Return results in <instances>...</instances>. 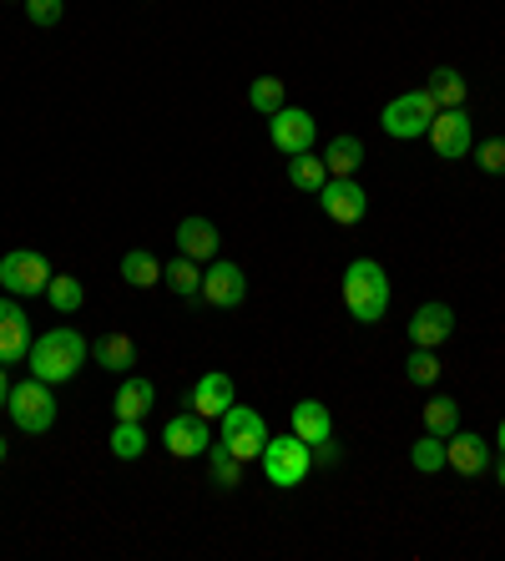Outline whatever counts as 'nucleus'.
Returning a JSON list of instances; mask_svg holds the SVG:
<instances>
[{
  "label": "nucleus",
  "instance_id": "obj_1",
  "mask_svg": "<svg viewBox=\"0 0 505 561\" xmlns=\"http://www.w3.org/2000/svg\"><path fill=\"white\" fill-rule=\"evenodd\" d=\"M87 355H91V344L76 334V329H46V334H36L30 340V355H26V370H30V380H41V384H66V380H76L81 374V365H87Z\"/></svg>",
  "mask_w": 505,
  "mask_h": 561
},
{
  "label": "nucleus",
  "instance_id": "obj_2",
  "mask_svg": "<svg viewBox=\"0 0 505 561\" xmlns=\"http://www.w3.org/2000/svg\"><path fill=\"white\" fill-rule=\"evenodd\" d=\"M344 309L354 314V324H379L390 314V273L375 258H354L344 268Z\"/></svg>",
  "mask_w": 505,
  "mask_h": 561
},
{
  "label": "nucleus",
  "instance_id": "obj_3",
  "mask_svg": "<svg viewBox=\"0 0 505 561\" xmlns=\"http://www.w3.org/2000/svg\"><path fill=\"white\" fill-rule=\"evenodd\" d=\"M258 471L268 486L278 490H293L308 481V471H314V445L299 441V435H268V445H263V456H258Z\"/></svg>",
  "mask_w": 505,
  "mask_h": 561
},
{
  "label": "nucleus",
  "instance_id": "obj_4",
  "mask_svg": "<svg viewBox=\"0 0 505 561\" xmlns=\"http://www.w3.org/2000/svg\"><path fill=\"white\" fill-rule=\"evenodd\" d=\"M434 97L425 87L415 91H400L394 102H384V112H379V127H384V137H394V142H415V137L430 132V122H434Z\"/></svg>",
  "mask_w": 505,
  "mask_h": 561
},
{
  "label": "nucleus",
  "instance_id": "obj_5",
  "mask_svg": "<svg viewBox=\"0 0 505 561\" xmlns=\"http://www.w3.org/2000/svg\"><path fill=\"white\" fill-rule=\"evenodd\" d=\"M5 410H11L15 430H26V435H46V430L56 425L61 405H56V395H51V384L21 380V384H11V399H5Z\"/></svg>",
  "mask_w": 505,
  "mask_h": 561
},
{
  "label": "nucleus",
  "instance_id": "obj_6",
  "mask_svg": "<svg viewBox=\"0 0 505 561\" xmlns=\"http://www.w3.org/2000/svg\"><path fill=\"white\" fill-rule=\"evenodd\" d=\"M217 441L228 445L238 460H258L263 445H268V420H263L258 410H248V405L232 399L228 410L217 415Z\"/></svg>",
  "mask_w": 505,
  "mask_h": 561
},
{
  "label": "nucleus",
  "instance_id": "obj_7",
  "mask_svg": "<svg viewBox=\"0 0 505 561\" xmlns=\"http://www.w3.org/2000/svg\"><path fill=\"white\" fill-rule=\"evenodd\" d=\"M46 283H51V264H46V253L11 248L5 258H0V289H5L11 298L46 294Z\"/></svg>",
  "mask_w": 505,
  "mask_h": 561
},
{
  "label": "nucleus",
  "instance_id": "obj_8",
  "mask_svg": "<svg viewBox=\"0 0 505 561\" xmlns=\"http://www.w3.org/2000/svg\"><path fill=\"white\" fill-rule=\"evenodd\" d=\"M430 148L440 163H460V157H470L476 152V127H470V117H465V106H445V112H434L430 122Z\"/></svg>",
  "mask_w": 505,
  "mask_h": 561
},
{
  "label": "nucleus",
  "instance_id": "obj_9",
  "mask_svg": "<svg viewBox=\"0 0 505 561\" xmlns=\"http://www.w3.org/2000/svg\"><path fill=\"white\" fill-rule=\"evenodd\" d=\"M318 207L324 218L339 222V228H354V222L369 213V192L359 188V178H329L318 188Z\"/></svg>",
  "mask_w": 505,
  "mask_h": 561
},
{
  "label": "nucleus",
  "instance_id": "obj_10",
  "mask_svg": "<svg viewBox=\"0 0 505 561\" xmlns=\"http://www.w3.org/2000/svg\"><path fill=\"white\" fill-rule=\"evenodd\" d=\"M202 304H213V309H238L248 298V273L228 258H213V264H202Z\"/></svg>",
  "mask_w": 505,
  "mask_h": 561
},
{
  "label": "nucleus",
  "instance_id": "obj_11",
  "mask_svg": "<svg viewBox=\"0 0 505 561\" xmlns=\"http://www.w3.org/2000/svg\"><path fill=\"white\" fill-rule=\"evenodd\" d=\"M162 445H167V456H177V460L207 456V445H213V425H207V415H198V410L173 415V420L162 425Z\"/></svg>",
  "mask_w": 505,
  "mask_h": 561
},
{
  "label": "nucleus",
  "instance_id": "obj_12",
  "mask_svg": "<svg viewBox=\"0 0 505 561\" xmlns=\"http://www.w3.org/2000/svg\"><path fill=\"white\" fill-rule=\"evenodd\" d=\"M268 137H274V148L283 152V157H293V152H314L318 122H314V112H303V106H278L274 117H268Z\"/></svg>",
  "mask_w": 505,
  "mask_h": 561
},
{
  "label": "nucleus",
  "instance_id": "obj_13",
  "mask_svg": "<svg viewBox=\"0 0 505 561\" xmlns=\"http://www.w3.org/2000/svg\"><path fill=\"white\" fill-rule=\"evenodd\" d=\"M30 314L21 309V298H0V365H26L30 355Z\"/></svg>",
  "mask_w": 505,
  "mask_h": 561
},
{
  "label": "nucleus",
  "instance_id": "obj_14",
  "mask_svg": "<svg viewBox=\"0 0 505 561\" xmlns=\"http://www.w3.org/2000/svg\"><path fill=\"white\" fill-rule=\"evenodd\" d=\"M491 460H495V445L485 441V435H476V430H455L445 441V466L455 475H470V481H476V475L491 471Z\"/></svg>",
  "mask_w": 505,
  "mask_h": 561
},
{
  "label": "nucleus",
  "instance_id": "obj_15",
  "mask_svg": "<svg viewBox=\"0 0 505 561\" xmlns=\"http://www.w3.org/2000/svg\"><path fill=\"white\" fill-rule=\"evenodd\" d=\"M450 334H455V309L440 304V298L419 304L415 319H409V344H415V349H440Z\"/></svg>",
  "mask_w": 505,
  "mask_h": 561
},
{
  "label": "nucleus",
  "instance_id": "obj_16",
  "mask_svg": "<svg viewBox=\"0 0 505 561\" xmlns=\"http://www.w3.org/2000/svg\"><path fill=\"white\" fill-rule=\"evenodd\" d=\"M177 253H188L192 264H213L217 248H223V233H217L213 218H202V213H192V218L177 222Z\"/></svg>",
  "mask_w": 505,
  "mask_h": 561
},
{
  "label": "nucleus",
  "instance_id": "obj_17",
  "mask_svg": "<svg viewBox=\"0 0 505 561\" xmlns=\"http://www.w3.org/2000/svg\"><path fill=\"white\" fill-rule=\"evenodd\" d=\"M232 399H238V390H232V374H223V370H207L198 384H192V395H188V405L198 415H207V420H217V415L228 410Z\"/></svg>",
  "mask_w": 505,
  "mask_h": 561
},
{
  "label": "nucleus",
  "instance_id": "obj_18",
  "mask_svg": "<svg viewBox=\"0 0 505 561\" xmlns=\"http://www.w3.org/2000/svg\"><path fill=\"white\" fill-rule=\"evenodd\" d=\"M152 405H157V384H152V380H142V374H127V380L116 384V399H112L116 420H147V415H152Z\"/></svg>",
  "mask_w": 505,
  "mask_h": 561
},
{
  "label": "nucleus",
  "instance_id": "obj_19",
  "mask_svg": "<svg viewBox=\"0 0 505 561\" xmlns=\"http://www.w3.org/2000/svg\"><path fill=\"white\" fill-rule=\"evenodd\" d=\"M91 359H97L101 370L127 374L131 365H137V344H131V334H116V329H106V334H97V340H91Z\"/></svg>",
  "mask_w": 505,
  "mask_h": 561
},
{
  "label": "nucleus",
  "instance_id": "obj_20",
  "mask_svg": "<svg viewBox=\"0 0 505 561\" xmlns=\"http://www.w3.org/2000/svg\"><path fill=\"white\" fill-rule=\"evenodd\" d=\"M293 435H299V441H308V445L329 441V435H333L329 405H324V399H299V405H293Z\"/></svg>",
  "mask_w": 505,
  "mask_h": 561
},
{
  "label": "nucleus",
  "instance_id": "obj_21",
  "mask_svg": "<svg viewBox=\"0 0 505 561\" xmlns=\"http://www.w3.org/2000/svg\"><path fill=\"white\" fill-rule=\"evenodd\" d=\"M318 157H324V167H329V178H354V173L364 167V142L354 132H339Z\"/></svg>",
  "mask_w": 505,
  "mask_h": 561
},
{
  "label": "nucleus",
  "instance_id": "obj_22",
  "mask_svg": "<svg viewBox=\"0 0 505 561\" xmlns=\"http://www.w3.org/2000/svg\"><path fill=\"white\" fill-rule=\"evenodd\" d=\"M243 471H248V460H238L223 441L207 445V486H217V490H238V486H243Z\"/></svg>",
  "mask_w": 505,
  "mask_h": 561
},
{
  "label": "nucleus",
  "instance_id": "obj_23",
  "mask_svg": "<svg viewBox=\"0 0 505 561\" xmlns=\"http://www.w3.org/2000/svg\"><path fill=\"white\" fill-rule=\"evenodd\" d=\"M162 283H167L177 298H198L202 294V264H192L188 253H173V258L162 264Z\"/></svg>",
  "mask_w": 505,
  "mask_h": 561
},
{
  "label": "nucleus",
  "instance_id": "obj_24",
  "mask_svg": "<svg viewBox=\"0 0 505 561\" xmlns=\"http://www.w3.org/2000/svg\"><path fill=\"white\" fill-rule=\"evenodd\" d=\"M289 182L299 192H314V197H318V188L329 182V167H324L318 152H293V157H289Z\"/></svg>",
  "mask_w": 505,
  "mask_h": 561
},
{
  "label": "nucleus",
  "instance_id": "obj_25",
  "mask_svg": "<svg viewBox=\"0 0 505 561\" xmlns=\"http://www.w3.org/2000/svg\"><path fill=\"white\" fill-rule=\"evenodd\" d=\"M419 415H425V430H430V435H440V441H450V435L460 430V405H455L450 395H430Z\"/></svg>",
  "mask_w": 505,
  "mask_h": 561
},
{
  "label": "nucleus",
  "instance_id": "obj_26",
  "mask_svg": "<svg viewBox=\"0 0 505 561\" xmlns=\"http://www.w3.org/2000/svg\"><path fill=\"white\" fill-rule=\"evenodd\" d=\"M425 91L434 97L440 112H445V106H465V76L455 72V66H434L430 81H425Z\"/></svg>",
  "mask_w": 505,
  "mask_h": 561
},
{
  "label": "nucleus",
  "instance_id": "obj_27",
  "mask_svg": "<svg viewBox=\"0 0 505 561\" xmlns=\"http://www.w3.org/2000/svg\"><path fill=\"white\" fill-rule=\"evenodd\" d=\"M122 279H127L131 289H157V283H162V264L147 248H131V253H122Z\"/></svg>",
  "mask_w": 505,
  "mask_h": 561
},
{
  "label": "nucleus",
  "instance_id": "obj_28",
  "mask_svg": "<svg viewBox=\"0 0 505 561\" xmlns=\"http://www.w3.org/2000/svg\"><path fill=\"white\" fill-rule=\"evenodd\" d=\"M46 304L56 314H76L81 304H87V289H81V279H72V273H51V283H46Z\"/></svg>",
  "mask_w": 505,
  "mask_h": 561
},
{
  "label": "nucleus",
  "instance_id": "obj_29",
  "mask_svg": "<svg viewBox=\"0 0 505 561\" xmlns=\"http://www.w3.org/2000/svg\"><path fill=\"white\" fill-rule=\"evenodd\" d=\"M112 456L116 460H142L147 456V430H142V420H116V430H112Z\"/></svg>",
  "mask_w": 505,
  "mask_h": 561
},
{
  "label": "nucleus",
  "instance_id": "obj_30",
  "mask_svg": "<svg viewBox=\"0 0 505 561\" xmlns=\"http://www.w3.org/2000/svg\"><path fill=\"white\" fill-rule=\"evenodd\" d=\"M248 106H253V112H263V117H274L278 106H289V91H283V81H278V76H258V81L248 87Z\"/></svg>",
  "mask_w": 505,
  "mask_h": 561
},
{
  "label": "nucleus",
  "instance_id": "obj_31",
  "mask_svg": "<svg viewBox=\"0 0 505 561\" xmlns=\"http://www.w3.org/2000/svg\"><path fill=\"white\" fill-rule=\"evenodd\" d=\"M409 460H415V471H419V475H434V471H445V441H440V435H430V430H425V435H419V441L409 445Z\"/></svg>",
  "mask_w": 505,
  "mask_h": 561
},
{
  "label": "nucleus",
  "instance_id": "obj_32",
  "mask_svg": "<svg viewBox=\"0 0 505 561\" xmlns=\"http://www.w3.org/2000/svg\"><path fill=\"white\" fill-rule=\"evenodd\" d=\"M440 370H445V365L434 359V349H415V344H409V359H404V380L425 390V384L440 380Z\"/></svg>",
  "mask_w": 505,
  "mask_h": 561
},
{
  "label": "nucleus",
  "instance_id": "obj_33",
  "mask_svg": "<svg viewBox=\"0 0 505 561\" xmlns=\"http://www.w3.org/2000/svg\"><path fill=\"white\" fill-rule=\"evenodd\" d=\"M476 163L485 178H505V137H491V142H480L476 148Z\"/></svg>",
  "mask_w": 505,
  "mask_h": 561
},
{
  "label": "nucleus",
  "instance_id": "obj_34",
  "mask_svg": "<svg viewBox=\"0 0 505 561\" xmlns=\"http://www.w3.org/2000/svg\"><path fill=\"white\" fill-rule=\"evenodd\" d=\"M26 15H30V26L51 30L61 15H66V0H26Z\"/></svg>",
  "mask_w": 505,
  "mask_h": 561
},
{
  "label": "nucleus",
  "instance_id": "obj_35",
  "mask_svg": "<svg viewBox=\"0 0 505 561\" xmlns=\"http://www.w3.org/2000/svg\"><path fill=\"white\" fill-rule=\"evenodd\" d=\"M339 460H344V450H339V441H333V435L314 445V466H339Z\"/></svg>",
  "mask_w": 505,
  "mask_h": 561
},
{
  "label": "nucleus",
  "instance_id": "obj_36",
  "mask_svg": "<svg viewBox=\"0 0 505 561\" xmlns=\"http://www.w3.org/2000/svg\"><path fill=\"white\" fill-rule=\"evenodd\" d=\"M5 399H11V374H5V365H0V410H5Z\"/></svg>",
  "mask_w": 505,
  "mask_h": 561
},
{
  "label": "nucleus",
  "instance_id": "obj_37",
  "mask_svg": "<svg viewBox=\"0 0 505 561\" xmlns=\"http://www.w3.org/2000/svg\"><path fill=\"white\" fill-rule=\"evenodd\" d=\"M495 486H505V456H501V466H495Z\"/></svg>",
  "mask_w": 505,
  "mask_h": 561
},
{
  "label": "nucleus",
  "instance_id": "obj_38",
  "mask_svg": "<svg viewBox=\"0 0 505 561\" xmlns=\"http://www.w3.org/2000/svg\"><path fill=\"white\" fill-rule=\"evenodd\" d=\"M495 445H501V456H505V420H501V430H495Z\"/></svg>",
  "mask_w": 505,
  "mask_h": 561
},
{
  "label": "nucleus",
  "instance_id": "obj_39",
  "mask_svg": "<svg viewBox=\"0 0 505 561\" xmlns=\"http://www.w3.org/2000/svg\"><path fill=\"white\" fill-rule=\"evenodd\" d=\"M5 456H11V445H5V435H0V466H5Z\"/></svg>",
  "mask_w": 505,
  "mask_h": 561
},
{
  "label": "nucleus",
  "instance_id": "obj_40",
  "mask_svg": "<svg viewBox=\"0 0 505 561\" xmlns=\"http://www.w3.org/2000/svg\"><path fill=\"white\" fill-rule=\"evenodd\" d=\"M15 5H26V0H15Z\"/></svg>",
  "mask_w": 505,
  "mask_h": 561
}]
</instances>
